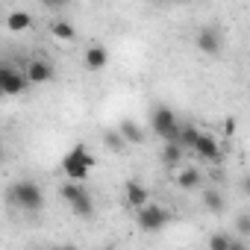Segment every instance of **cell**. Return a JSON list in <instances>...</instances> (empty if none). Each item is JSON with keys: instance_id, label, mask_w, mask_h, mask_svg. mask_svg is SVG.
<instances>
[{"instance_id": "6da1fadb", "label": "cell", "mask_w": 250, "mask_h": 250, "mask_svg": "<svg viewBox=\"0 0 250 250\" xmlns=\"http://www.w3.org/2000/svg\"><path fill=\"white\" fill-rule=\"evenodd\" d=\"M6 203L18 212H27V215H36L44 209V191L39 183L33 180H15L6 186Z\"/></svg>"}, {"instance_id": "7a4b0ae2", "label": "cell", "mask_w": 250, "mask_h": 250, "mask_svg": "<svg viewBox=\"0 0 250 250\" xmlns=\"http://www.w3.org/2000/svg\"><path fill=\"white\" fill-rule=\"evenodd\" d=\"M59 168H62V174L68 177V183H85L88 174H91V168H94V153H91L83 142H77V145L62 156Z\"/></svg>"}, {"instance_id": "3957f363", "label": "cell", "mask_w": 250, "mask_h": 250, "mask_svg": "<svg viewBox=\"0 0 250 250\" xmlns=\"http://www.w3.org/2000/svg\"><path fill=\"white\" fill-rule=\"evenodd\" d=\"M150 127H153V133L162 139V145H165V142H177L180 118H177V112H174L171 106H156V109L150 112Z\"/></svg>"}, {"instance_id": "277c9868", "label": "cell", "mask_w": 250, "mask_h": 250, "mask_svg": "<svg viewBox=\"0 0 250 250\" xmlns=\"http://www.w3.org/2000/svg\"><path fill=\"white\" fill-rule=\"evenodd\" d=\"M168 221H171V212L159 203H147V206L136 209V224L142 232H159L168 227Z\"/></svg>"}, {"instance_id": "5b68a950", "label": "cell", "mask_w": 250, "mask_h": 250, "mask_svg": "<svg viewBox=\"0 0 250 250\" xmlns=\"http://www.w3.org/2000/svg\"><path fill=\"white\" fill-rule=\"evenodd\" d=\"M27 91V80L21 74V68L9 65L0 59V94H6V97H18Z\"/></svg>"}, {"instance_id": "8992f818", "label": "cell", "mask_w": 250, "mask_h": 250, "mask_svg": "<svg viewBox=\"0 0 250 250\" xmlns=\"http://www.w3.org/2000/svg\"><path fill=\"white\" fill-rule=\"evenodd\" d=\"M21 74H24V80H27V85H44V83H50L53 80V65L47 62V59H42V56H36V59H30L24 68H21Z\"/></svg>"}, {"instance_id": "52a82bcc", "label": "cell", "mask_w": 250, "mask_h": 250, "mask_svg": "<svg viewBox=\"0 0 250 250\" xmlns=\"http://www.w3.org/2000/svg\"><path fill=\"white\" fill-rule=\"evenodd\" d=\"M191 150H194V156L203 159V162H218V159H221V139L203 130V133L197 136V142H194Z\"/></svg>"}, {"instance_id": "ba28073f", "label": "cell", "mask_w": 250, "mask_h": 250, "mask_svg": "<svg viewBox=\"0 0 250 250\" xmlns=\"http://www.w3.org/2000/svg\"><path fill=\"white\" fill-rule=\"evenodd\" d=\"M194 44H197V50H200V53L215 56V53H221L224 39H221V33H218L215 27H200V30H197V36H194Z\"/></svg>"}, {"instance_id": "9c48e42d", "label": "cell", "mask_w": 250, "mask_h": 250, "mask_svg": "<svg viewBox=\"0 0 250 250\" xmlns=\"http://www.w3.org/2000/svg\"><path fill=\"white\" fill-rule=\"evenodd\" d=\"M124 197H127V206L136 212V209H142V206L150 203V188L142 186V183H136V180H130L127 186H124Z\"/></svg>"}, {"instance_id": "30bf717a", "label": "cell", "mask_w": 250, "mask_h": 250, "mask_svg": "<svg viewBox=\"0 0 250 250\" xmlns=\"http://www.w3.org/2000/svg\"><path fill=\"white\" fill-rule=\"evenodd\" d=\"M83 65H85L88 71H103V68L109 65V50H106L103 44H88L85 53H83Z\"/></svg>"}, {"instance_id": "8fae6325", "label": "cell", "mask_w": 250, "mask_h": 250, "mask_svg": "<svg viewBox=\"0 0 250 250\" xmlns=\"http://www.w3.org/2000/svg\"><path fill=\"white\" fill-rule=\"evenodd\" d=\"M200 171L197 168H188V165H180L177 168V174H174V183H177V188H183V191H194V188H200Z\"/></svg>"}, {"instance_id": "7c38bea8", "label": "cell", "mask_w": 250, "mask_h": 250, "mask_svg": "<svg viewBox=\"0 0 250 250\" xmlns=\"http://www.w3.org/2000/svg\"><path fill=\"white\" fill-rule=\"evenodd\" d=\"M33 24H36V18H33V12H27V9H12V12L6 15V30H9V33H27Z\"/></svg>"}, {"instance_id": "4fadbf2b", "label": "cell", "mask_w": 250, "mask_h": 250, "mask_svg": "<svg viewBox=\"0 0 250 250\" xmlns=\"http://www.w3.org/2000/svg\"><path fill=\"white\" fill-rule=\"evenodd\" d=\"M183 156H186V150H183L177 142H165V145H162L159 159H162V165H165V168H174V171H177V168L183 165Z\"/></svg>"}, {"instance_id": "5bb4252c", "label": "cell", "mask_w": 250, "mask_h": 250, "mask_svg": "<svg viewBox=\"0 0 250 250\" xmlns=\"http://www.w3.org/2000/svg\"><path fill=\"white\" fill-rule=\"evenodd\" d=\"M68 206H71V212H74L77 218H94V197H91L88 188H85L80 197H74Z\"/></svg>"}, {"instance_id": "9a60e30c", "label": "cell", "mask_w": 250, "mask_h": 250, "mask_svg": "<svg viewBox=\"0 0 250 250\" xmlns=\"http://www.w3.org/2000/svg\"><path fill=\"white\" fill-rule=\"evenodd\" d=\"M124 145H145V130L139 127L136 121H121V127H118Z\"/></svg>"}, {"instance_id": "2e32d148", "label": "cell", "mask_w": 250, "mask_h": 250, "mask_svg": "<svg viewBox=\"0 0 250 250\" xmlns=\"http://www.w3.org/2000/svg\"><path fill=\"white\" fill-rule=\"evenodd\" d=\"M200 203H203V209H206V212H215V215L227 209V200H224V194H221L218 188H203Z\"/></svg>"}, {"instance_id": "e0dca14e", "label": "cell", "mask_w": 250, "mask_h": 250, "mask_svg": "<svg viewBox=\"0 0 250 250\" xmlns=\"http://www.w3.org/2000/svg\"><path fill=\"white\" fill-rule=\"evenodd\" d=\"M50 36H53L56 42H65V44H68V42L77 39V30H74V24H71L68 18H59V21L50 24Z\"/></svg>"}, {"instance_id": "ac0fdd59", "label": "cell", "mask_w": 250, "mask_h": 250, "mask_svg": "<svg viewBox=\"0 0 250 250\" xmlns=\"http://www.w3.org/2000/svg\"><path fill=\"white\" fill-rule=\"evenodd\" d=\"M197 136H200V130L194 127V124H180L177 145H180L183 150H191V147H194V142H197Z\"/></svg>"}, {"instance_id": "d6986e66", "label": "cell", "mask_w": 250, "mask_h": 250, "mask_svg": "<svg viewBox=\"0 0 250 250\" xmlns=\"http://www.w3.org/2000/svg\"><path fill=\"white\" fill-rule=\"evenodd\" d=\"M229 244H232V235H227V232H212L209 235V250H229Z\"/></svg>"}, {"instance_id": "ffe728a7", "label": "cell", "mask_w": 250, "mask_h": 250, "mask_svg": "<svg viewBox=\"0 0 250 250\" xmlns=\"http://www.w3.org/2000/svg\"><path fill=\"white\" fill-rule=\"evenodd\" d=\"M83 191H85V186H83V183H62V188H59V194H62L68 203H71L74 197H80Z\"/></svg>"}, {"instance_id": "44dd1931", "label": "cell", "mask_w": 250, "mask_h": 250, "mask_svg": "<svg viewBox=\"0 0 250 250\" xmlns=\"http://www.w3.org/2000/svg\"><path fill=\"white\" fill-rule=\"evenodd\" d=\"M103 142H106V147H112V150H124V147H127L118 130H109V133H103Z\"/></svg>"}, {"instance_id": "7402d4cb", "label": "cell", "mask_w": 250, "mask_h": 250, "mask_svg": "<svg viewBox=\"0 0 250 250\" xmlns=\"http://www.w3.org/2000/svg\"><path fill=\"white\" fill-rule=\"evenodd\" d=\"M235 229H238V235H235V238H244V235L250 232V215H247V212H241V215H238V224H235Z\"/></svg>"}, {"instance_id": "603a6c76", "label": "cell", "mask_w": 250, "mask_h": 250, "mask_svg": "<svg viewBox=\"0 0 250 250\" xmlns=\"http://www.w3.org/2000/svg\"><path fill=\"white\" fill-rule=\"evenodd\" d=\"M224 136H227V139L235 136V118H227V124H224Z\"/></svg>"}, {"instance_id": "cb8c5ba5", "label": "cell", "mask_w": 250, "mask_h": 250, "mask_svg": "<svg viewBox=\"0 0 250 250\" xmlns=\"http://www.w3.org/2000/svg\"><path fill=\"white\" fill-rule=\"evenodd\" d=\"M229 250H247L244 238H235V235H232V244H229Z\"/></svg>"}, {"instance_id": "d4e9b609", "label": "cell", "mask_w": 250, "mask_h": 250, "mask_svg": "<svg viewBox=\"0 0 250 250\" xmlns=\"http://www.w3.org/2000/svg\"><path fill=\"white\" fill-rule=\"evenodd\" d=\"M6 162V147H3V142H0V165Z\"/></svg>"}, {"instance_id": "484cf974", "label": "cell", "mask_w": 250, "mask_h": 250, "mask_svg": "<svg viewBox=\"0 0 250 250\" xmlns=\"http://www.w3.org/2000/svg\"><path fill=\"white\" fill-rule=\"evenodd\" d=\"M59 250H80V247H77V244H62Z\"/></svg>"}, {"instance_id": "4316f807", "label": "cell", "mask_w": 250, "mask_h": 250, "mask_svg": "<svg viewBox=\"0 0 250 250\" xmlns=\"http://www.w3.org/2000/svg\"><path fill=\"white\" fill-rule=\"evenodd\" d=\"M50 250H59V247H50Z\"/></svg>"}]
</instances>
